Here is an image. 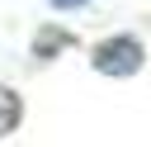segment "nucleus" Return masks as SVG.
<instances>
[{"label": "nucleus", "mask_w": 151, "mask_h": 147, "mask_svg": "<svg viewBox=\"0 0 151 147\" xmlns=\"http://www.w3.org/2000/svg\"><path fill=\"white\" fill-rule=\"evenodd\" d=\"M57 9H76V5H85V0H52Z\"/></svg>", "instance_id": "nucleus-3"}, {"label": "nucleus", "mask_w": 151, "mask_h": 147, "mask_svg": "<svg viewBox=\"0 0 151 147\" xmlns=\"http://www.w3.org/2000/svg\"><path fill=\"white\" fill-rule=\"evenodd\" d=\"M137 66H142V43L127 38V33L104 38L94 47V71H104V76H132Z\"/></svg>", "instance_id": "nucleus-1"}, {"label": "nucleus", "mask_w": 151, "mask_h": 147, "mask_svg": "<svg viewBox=\"0 0 151 147\" xmlns=\"http://www.w3.org/2000/svg\"><path fill=\"white\" fill-rule=\"evenodd\" d=\"M19 114H24V104H19V95L0 85V133H14V123H19Z\"/></svg>", "instance_id": "nucleus-2"}]
</instances>
